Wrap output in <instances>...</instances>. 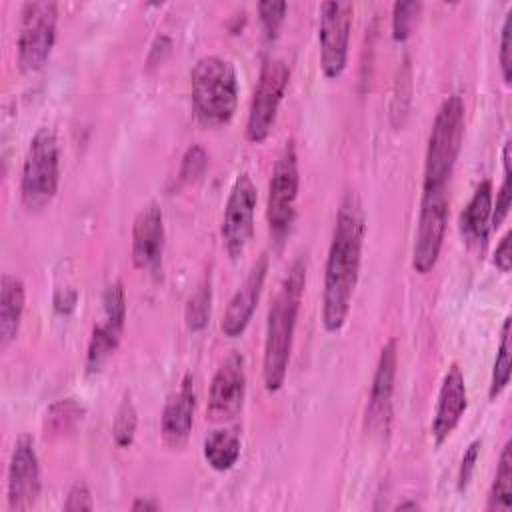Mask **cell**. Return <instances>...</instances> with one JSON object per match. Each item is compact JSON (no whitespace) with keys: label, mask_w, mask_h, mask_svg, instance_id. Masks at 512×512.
<instances>
[{"label":"cell","mask_w":512,"mask_h":512,"mask_svg":"<svg viewBox=\"0 0 512 512\" xmlns=\"http://www.w3.org/2000/svg\"><path fill=\"white\" fill-rule=\"evenodd\" d=\"M510 238H512V232L508 230L502 238H500V244L496 246V252H494V264L500 272L508 274L510 272V266H512V252H510Z\"/></svg>","instance_id":"d590c367"},{"label":"cell","mask_w":512,"mask_h":512,"mask_svg":"<svg viewBox=\"0 0 512 512\" xmlns=\"http://www.w3.org/2000/svg\"><path fill=\"white\" fill-rule=\"evenodd\" d=\"M512 506V442L508 440L502 448L496 476L488 494V512H508Z\"/></svg>","instance_id":"603a6c76"},{"label":"cell","mask_w":512,"mask_h":512,"mask_svg":"<svg viewBox=\"0 0 512 512\" xmlns=\"http://www.w3.org/2000/svg\"><path fill=\"white\" fill-rule=\"evenodd\" d=\"M398 368V344L394 338L386 340L380 350L370 396L366 404V430L372 434H386L392 420V396H394V380Z\"/></svg>","instance_id":"9a60e30c"},{"label":"cell","mask_w":512,"mask_h":512,"mask_svg":"<svg viewBox=\"0 0 512 512\" xmlns=\"http://www.w3.org/2000/svg\"><path fill=\"white\" fill-rule=\"evenodd\" d=\"M240 434L234 428H218L206 434L202 454L208 466L216 472L230 470L240 458Z\"/></svg>","instance_id":"7402d4cb"},{"label":"cell","mask_w":512,"mask_h":512,"mask_svg":"<svg viewBox=\"0 0 512 512\" xmlns=\"http://www.w3.org/2000/svg\"><path fill=\"white\" fill-rule=\"evenodd\" d=\"M466 406H468V394H466L464 374L460 366L452 362L442 378L438 402H436V410L430 426L436 446H440L454 432V428L458 426L460 418L466 412Z\"/></svg>","instance_id":"ac0fdd59"},{"label":"cell","mask_w":512,"mask_h":512,"mask_svg":"<svg viewBox=\"0 0 512 512\" xmlns=\"http://www.w3.org/2000/svg\"><path fill=\"white\" fill-rule=\"evenodd\" d=\"M286 10H288V4H286V2L266 0V2H260V4H258L260 22H262V28H264V32H266L268 38H274V36H276L278 26L284 22Z\"/></svg>","instance_id":"4dcf8cb0"},{"label":"cell","mask_w":512,"mask_h":512,"mask_svg":"<svg viewBox=\"0 0 512 512\" xmlns=\"http://www.w3.org/2000/svg\"><path fill=\"white\" fill-rule=\"evenodd\" d=\"M464 138V100L450 94L440 104L428 136L422 188H446Z\"/></svg>","instance_id":"277c9868"},{"label":"cell","mask_w":512,"mask_h":512,"mask_svg":"<svg viewBox=\"0 0 512 512\" xmlns=\"http://www.w3.org/2000/svg\"><path fill=\"white\" fill-rule=\"evenodd\" d=\"M132 510H134V512H142V510L154 512V510H160V504H158L156 500H150V498H136V500L132 502Z\"/></svg>","instance_id":"8d00e7d4"},{"label":"cell","mask_w":512,"mask_h":512,"mask_svg":"<svg viewBox=\"0 0 512 512\" xmlns=\"http://www.w3.org/2000/svg\"><path fill=\"white\" fill-rule=\"evenodd\" d=\"M56 22V2H26L22 6L16 38L20 70L36 72L46 64L56 42Z\"/></svg>","instance_id":"52a82bcc"},{"label":"cell","mask_w":512,"mask_h":512,"mask_svg":"<svg viewBox=\"0 0 512 512\" xmlns=\"http://www.w3.org/2000/svg\"><path fill=\"white\" fill-rule=\"evenodd\" d=\"M448 224V194L446 188H422L418 224L412 248V268L418 274H428L440 256Z\"/></svg>","instance_id":"9c48e42d"},{"label":"cell","mask_w":512,"mask_h":512,"mask_svg":"<svg viewBox=\"0 0 512 512\" xmlns=\"http://www.w3.org/2000/svg\"><path fill=\"white\" fill-rule=\"evenodd\" d=\"M104 316L92 328L86 352V374H98L116 352L126 322V292L120 280L110 282L102 294Z\"/></svg>","instance_id":"7c38bea8"},{"label":"cell","mask_w":512,"mask_h":512,"mask_svg":"<svg viewBox=\"0 0 512 512\" xmlns=\"http://www.w3.org/2000/svg\"><path fill=\"white\" fill-rule=\"evenodd\" d=\"M420 8H422V4L416 2V0L394 4V8H392V36H394V40L402 42V40L408 38Z\"/></svg>","instance_id":"f1b7e54d"},{"label":"cell","mask_w":512,"mask_h":512,"mask_svg":"<svg viewBox=\"0 0 512 512\" xmlns=\"http://www.w3.org/2000/svg\"><path fill=\"white\" fill-rule=\"evenodd\" d=\"M206 162H208V156L204 152L202 146L194 144L186 150L184 158H182V168H180V180H192V178H198L204 168H206Z\"/></svg>","instance_id":"d6a6232c"},{"label":"cell","mask_w":512,"mask_h":512,"mask_svg":"<svg viewBox=\"0 0 512 512\" xmlns=\"http://www.w3.org/2000/svg\"><path fill=\"white\" fill-rule=\"evenodd\" d=\"M244 396H246L244 356L234 350L224 358V362L218 366L210 382L206 418L210 422L232 420L242 410Z\"/></svg>","instance_id":"5bb4252c"},{"label":"cell","mask_w":512,"mask_h":512,"mask_svg":"<svg viewBox=\"0 0 512 512\" xmlns=\"http://www.w3.org/2000/svg\"><path fill=\"white\" fill-rule=\"evenodd\" d=\"M364 234L366 220L360 198L354 192H346L336 212L324 268L322 326L330 334H336L348 318L360 274Z\"/></svg>","instance_id":"6da1fadb"},{"label":"cell","mask_w":512,"mask_h":512,"mask_svg":"<svg viewBox=\"0 0 512 512\" xmlns=\"http://www.w3.org/2000/svg\"><path fill=\"white\" fill-rule=\"evenodd\" d=\"M26 290L24 282L14 274H2L0 278V344L6 348L20 330L24 314Z\"/></svg>","instance_id":"44dd1931"},{"label":"cell","mask_w":512,"mask_h":512,"mask_svg":"<svg viewBox=\"0 0 512 512\" xmlns=\"http://www.w3.org/2000/svg\"><path fill=\"white\" fill-rule=\"evenodd\" d=\"M304 286H306V260L296 258L292 266L286 270L278 286V292L268 308L262 380H264L266 392L270 394L278 392L286 380Z\"/></svg>","instance_id":"7a4b0ae2"},{"label":"cell","mask_w":512,"mask_h":512,"mask_svg":"<svg viewBox=\"0 0 512 512\" xmlns=\"http://www.w3.org/2000/svg\"><path fill=\"white\" fill-rule=\"evenodd\" d=\"M196 388L192 374H186L180 388L172 392L160 416V432L170 448H182L188 442L194 424Z\"/></svg>","instance_id":"d6986e66"},{"label":"cell","mask_w":512,"mask_h":512,"mask_svg":"<svg viewBox=\"0 0 512 512\" xmlns=\"http://www.w3.org/2000/svg\"><path fill=\"white\" fill-rule=\"evenodd\" d=\"M502 166H504V178L496 196V204H492V218H490V228H498L504 218L510 212L512 204V190H510V142L504 144L502 148Z\"/></svg>","instance_id":"4316f807"},{"label":"cell","mask_w":512,"mask_h":512,"mask_svg":"<svg viewBox=\"0 0 512 512\" xmlns=\"http://www.w3.org/2000/svg\"><path fill=\"white\" fill-rule=\"evenodd\" d=\"M266 272H268V256L260 254V258L252 264L244 282L240 284V288L234 292V296L226 306V312L220 322L224 336L238 338L250 324L264 288Z\"/></svg>","instance_id":"e0dca14e"},{"label":"cell","mask_w":512,"mask_h":512,"mask_svg":"<svg viewBox=\"0 0 512 512\" xmlns=\"http://www.w3.org/2000/svg\"><path fill=\"white\" fill-rule=\"evenodd\" d=\"M136 424H138L136 408H134V404L130 402V398L126 396V398L122 400V404L118 406L116 416H114V424H112V436H114L116 446L128 448V446L134 442Z\"/></svg>","instance_id":"484cf974"},{"label":"cell","mask_w":512,"mask_h":512,"mask_svg":"<svg viewBox=\"0 0 512 512\" xmlns=\"http://www.w3.org/2000/svg\"><path fill=\"white\" fill-rule=\"evenodd\" d=\"M82 414H84V408L72 398L58 400L46 412V428L58 434L68 432L82 420Z\"/></svg>","instance_id":"d4e9b609"},{"label":"cell","mask_w":512,"mask_h":512,"mask_svg":"<svg viewBox=\"0 0 512 512\" xmlns=\"http://www.w3.org/2000/svg\"><path fill=\"white\" fill-rule=\"evenodd\" d=\"M192 110L202 126H226L238 106V76L230 60L210 54L190 70Z\"/></svg>","instance_id":"3957f363"},{"label":"cell","mask_w":512,"mask_h":512,"mask_svg":"<svg viewBox=\"0 0 512 512\" xmlns=\"http://www.w3.org/2000/svg\"><path fill=\"white\" fill-rule=\"evenodd\" d=\"M300 188V172H298V154L294 140H286L282 150L276 156L270 182H268V202H266V218L268 228L274 240H282L296 218V200Z\"/></svg>","instance_id":"8992f818"},{"label":"cell","mask_w":512,"mask_h":512,"mask_svg":"<svg viewBox=\"0 0 512 512\" xmlns=\"http://www.w3.org/2000/svg\"><path fill=\"white\" fill-rule=\"evenodd\" d=\"M8 506L10 510H30L40 496L42 478H40V460L32 436L22 434L12 446L8 462Z\"/></svg>","instance_id":"4fadbf2b"},{"label":"cell","mask_w":512,"mask_h":512,"mask_svg":"<svg viewBox=\"0 0 512 512\" xmlns=\"http://www.w3.org/2000/svg\"><path fill=\"white\" fill-rule=\"evenodd\" d=\"M290 80V68L282 58H268L258 74L248 120H246V140L252 144H260L268 138L278 108L282 104L286 86Z\"/></svg>","instance_id":"ba28073f"},{"label":"cell","mask_w":512,"mask_h":512,"mask_svg":"<svg viewBox=\"0 0 512 512\" xmlns=\"http://www.w3.org/2000/svg\"><path fill=\"white\" fill-rule=\"evenodd\" d=\"M210 318V280L206 278L202 286L192 294L186 306V324L190 330H202Z\"/></svg>","instance_id":"83f0119b"},{"label":"cell","mask_w":512,"mask_h":512,"mask_svg":"<svg viewBox=\"0 0 512 512\" xmlns=\"http://www.w3.org/2000/svg\"><path fill=\"white\" fill-rule=\"evenodd\" d=\"M164 254V216L156 202L138 210L132 222L130 256L138 270L158 272Z\"/></svg>","instance_id":"2e32d148"},{"label":"cell","mask_w":512,"mask_h":512,"mask_svg":"<svg viewBox=\"0 0 512 512\" xmlns=\"http://www.w3.org/2000/svg\"><path fill=\"white\" fill-rule=\"evenodd\" d=\"M402 100H406V104L410 102V66L406 64L402 70H400V76L396 80V92H394V98H392V124L396 128H400L404 124V118L408 114V110L402 106Z\"/></svg>","instance_id":"f546056e"},{"label":"cell","mask_w":512,"mask_h":512,"mask_svg":"<svg viewBox=\"0 0 512 512\" xmlns=\"http://www.w3.org/2000/svg\"><path fill=\"white\" fill-rule=\"evenodd\" d=\"M92 508H94V502H92V492L88 484L84 480H76L66 494L64 510H92Z\"/></svg>","instance_id":"e575fe53"},{"label":"cell","mask_w":512,"mask_h":512,"mask_svg":"<svg viewBox=\"0 0 512 512\" xmlns=\"http://www.w3.org/2000/svg\"><path fill=\"white\" fill-rule=\"evenodd\" d=\"M60 184V150L56 132L42 126L34 132L20 174V198L28 210L46 208Z\"/></svg>","instance_id":"5b68a950"},{"label":"cell","mask_w":512,"mask_h":512,"mask_svg":"<svg viewBox=\"0 0 512 512\" xmlns=\"http://www.w3.org/2000/svg\"><path fill=\"white\" fill-rule=\"evenodd\" d=\"M490 218H492V182L486 178L474 188V194L470 196L468 204L464 206L458 218V228L464 242L476 252H482L488 244Z\"/></svg>","instance_id":"ffe728a7"},{"label":"cell","mask_w":512,"mask_h":512,"mask_svg":"<svg viewBox=\"0 0 512 512\" xmlns=\"http://www.w3.org/2000/svg\"><path fill=\"white\" fill-rule=\"evenodd\" d=\"M512 26V10H508L504 24H502V32H500V50H498V60H500V70H502V78L504 84H510L512 80V46H510V30Z\"/></svg>","instance_id":"1f68e13d"},{"label":"cell","mask_w":512,"mask_h":512,"mask_svg":"<svg viewBox=\"0 0 512 512\" xmlns=\"http://www.w3.org/2000/svg\"><path fill=\"white\" fill-rule=\"evenodd\" d=\"M352 2L330 0L320 4L318 44H320V68L326 78H340L348 64V46L352 32Z\"/></svg>","instance_id":"30bf717a"},{"label":"cell","mask_w":512,"mask_h":512,"mask_svg":"<svg viewBox=\"0 0 512 512\" xmlns=\"http://www.w3.org/2000/svg\"><path fill=\"white\" fill-rule=\"evenodd\" d=\"M508 382H510V318L506 316L502 322L498 352H496V360L492 366V378H490V388H488L490 400L498 398L506 390Z\"/></svg>","instance_id":"cb8c5ba5"},{"label":"cell","mask_w":512,"mask_h":512,"mask_svg":"<svg viewBox=\"0 0 512 512\" xmlns=\"http://www.w3.org/2000/svg\"><path fill=\"white\" fill-rule=\"evenodd\" d=\"M258 202V190L252 178L242 172L236 176L222 214L220 234L224 240V248L230 258H238L244 254L246 246L254 236V212Z\"/></svg>","instance_id":"8fae6325"},{"label":"cell","mask_w":512,"mask_h":512,"mask_svg":"<svg viewBox=\"0 0 512 512\" xmlns=\"http://www.w3.org/2000/svg\"><path fill=\"white\" fill-rule=\"evenodd\" d=\"M480 446H482L480 440H472L468 444V448L464 450V456H462L460 468H458V490H464L470 484L472 472H474L478 456H480Z\"/></svg>","instance_id":"836d02e7"},{"label":"cell","mask_w":512,"mask_h":512,"mask_svg":"<svg viewBox=\"0 0 512 512\" xmlns=\"http://www.w3.org/2000/svg\"><path fill=\"white\" fill-rule=\"evenodd\" d=\"M418 508H420V504L414 502V500H410V502H400V504L396 506V510H418Z\"/></svg>","instance_id":"74e56055"}]
</instances>
